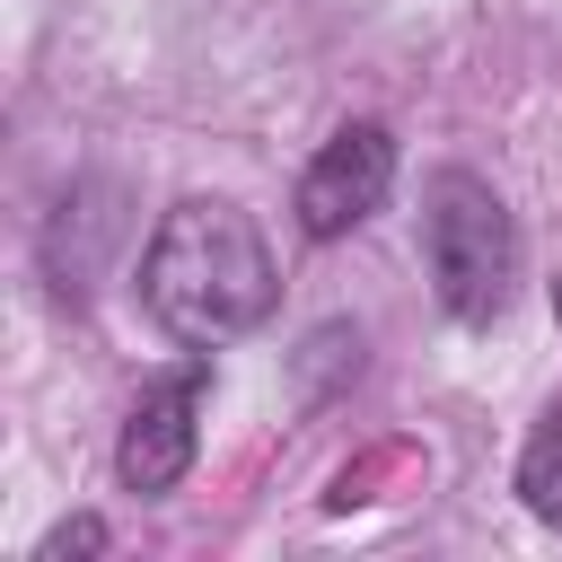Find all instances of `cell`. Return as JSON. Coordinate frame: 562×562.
I'll list each match as a JSON object with an SVG mask.
<instances>
[{
	"label": "cell",
	"instance_id": "1",
	"mask_svg": "<svg viewBox=\"0 0 562 562\" xmlns=\"http://www.w3.org/2000/svg\"><path fill=\"white\" fill-rule=\"evenodd\" d=\"M140 299L184 351H220L272 307V255L237 202H176L140 255Z\"/></svg>",
	"mask_w": 562,
	"mask_h": 562
},
{
	"label": "cell",
	"instance_id": "2",
	"mask_svg": "<svg viewBox=\"0 0 562 562\" xmlns=\"http://www.w3.org/2000/svg\"><path fill=\"white\" fill-rule=\"evenodd\" d=\"M422 255H430V290H439V307L457 325H492L509 307L518 228H509V202L483 176H465V167L430 176V193H422Z\"/></svg>",
	"mask_w": 562,
	"mask_h": 562
},
{
	"label": "cell",
	"instance_id": "3",
	"mask_svg": "<svg viewBox=\"0 0 562 562\" xmlns=\"http://www.w3.org/2000/svg\"><path fill=\"white\" fill-rule=\"evenodd\" d=\"M202 386H211V351H193L184 369L149 378L123 413V448H114V474L123 492H176L184 465H193V439H202Z\"/></svg>",
	"mask_w": 562,
	"mask_h": 562
},
{
	"label": "cell",
	"instance_id": "4",
	"mask_svg": "<svg viewBox=\"0 0 562 562\" xmlns=\"http://www.w3.org/2000/svg\"><path fill=\"white\" fill-rule=\"evenodd\" d=\"M386 184H395V140H386V123H342V132L307 158V176H299V228H307V237H351V228L386 202Z\"/></svg>",
	"mask_w": 562,
	"mask_h": 562
},
{
	"label": "cell",
	"instance_id": "5",
	"mask_svg": "<svg viewBox=\"0 0 562 562\" xmlns=\"http://www.w3.org/2000/svg\"><path fill=\"white\" fill-rule=\"evenodd\" d=\"M518 501H527L544 527H562V404L536 422V439H527V457H518Z\"/></svg>",
	"mask_w": 562,
	"mask_h": 562
},
{
	"label": "cell",
	"instance_id": "6",
	"mask_svg": "<svg viewBox=\"0 0 562 562\" xmlns=\"http://www.w3.org/2000/svg\"><path fill=\"white\" fill-rule=\"evenodd\" d=\"M97 544H105V527H97V518H70V527H53V536H44V553H97Z\"/></svg>",
	"mask_w": 562,
	"mask_h": 562
},
{
	"label": "cell",
	"instance_id": "7",
	"mask_svg": "<svg viewBox=\"0 0 562 562\" xmlns=\"http://www.w3.org/2000/svg\"><path fill=\"white\" fill-rule=\"evenodd\" d=\"M553 316H562V290H553Z\"/></svg>",
	"mask_w": 562,
	"mask_h": 562
}]
</instances>
